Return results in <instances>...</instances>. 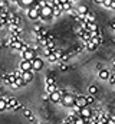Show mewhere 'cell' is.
<instances>
[{
    "label": "cell",
    "instance_id": "obj_5",
    "mask_svg": "<svg viewBox=\"0 0 115 124\" xmlns=\"http://www.w3.org/2000/svg\"><path fill=\"white\" fill-rule=\"evenodd\" d=\"M19 69L20 71H23V72H28V71H33V65H32V62L30 61H23L20 62V66H19Z\"/></svg>",
    "mask_w": 115,
    "mask_h": 124
},
{
    "label": "cell",
    "instance_id": "obj_39",
    "mask_svg": "<svg viewBox=\"0 0 115 124\" xmlns=\"http://www.w3.org/2000/svg\"><path fill=\"white\" fill-rule=\"evenodd\" d=\"M58 1H59V3H60V4H65V3H68V1H69V0H58Z\"/></svg>",
    "mask_w": 115,
    "mask_h": 124
},
{
    "label": "cell",
    "instance_id": "obj_1",
    "mask_svg": "<svg viewBox=\"0 0 115 124\" xmlns=\"http://www.w3.org/2000/svg\"><path fill=\"white\" fill-rule=\"evenodd\" d=\"M75 102H76V97H75L73 94H71V93H68L63 98H62V104H63L65 107H71V108H73Z\"/></svg>",
    "mask_w": 115,
    "mask_h": 124
},
{
    "label": "cell",
    "instance_id": "obj_44",
    "mask_svg": "<svg viewBox=\"0 0 115 124\" xmlns=\"http://www.w3.org/2000/svg\"><path fill=\"white\" fill-rule=\"evenodd\" d=\"M112 1H115V0H112Z\"/></svg>",
    "mask_w": 115,
    "mask_h": 124
},
{
    "label": "cell",
    "instance_id": "obj_30",
    "mask_svg": "<svg viewBox=\"0 0 115 124\" xmlns=\"http://www.w3.org/2000/svg\"><path fill=\"white\" fill-rule=\"evenodd\" d=\"M29 49H30V46H29V45H26V43H23V48H22L20 54H22V55H23V54H26V52H28Z\"/></svg>",
    "mask_w": 115,
    "mask_h": 124
},
{
    "label": "cell",
    "instance_id": "obj_17",
    "mask_svg": "<svg viewBox=\"0 0 115 124\" xmlns=\"http://www.w3.org/2000/svg\"><path fill=\"white\" fill-rule=\"evenodd\" d=\"M23 85H26V82L23 81V78H16V82L12 85L13 88H20V87H23Z\"/></svg>",
    "mask_w": 115,
    "mask_h": 124
},
{
    "label": "cell",
    "instance_id": "obj_26",
    "mask_svg": "<svg viewBox=\"0 0 115 124\" xmlns=\"http://www.w3.org/2000/svg\"><path fill=\"white\" fill-rule=\"evenodd\" d=\"M75 124H88V118H84V117H78L75 120Z\"/></svg>",
    "mask_w": 115,
    "mask_h": 124
},
{
    "label": "cell",
    "instance_id": "obj_12",
    "mask_svg": "<svg viewBox=\"0 0 115 124\" xmlns=\"http://www.w3.org/2000/svg\"><path fill=\"white\" fill-rule=\"evenodd\" d=\"M99 78L101 79H104V81H109V78H111V72L108 71V69H101L99 71Z\"/></svg>",
    "mask_w": 115,
    "mask_h": 124
},
{
    "label": "cell",
    "instance_id": "obj_32",
    "mask_svg": "<svg viewBox=\"0 0 115 124\" xmlns=\"http://www.w3.org/2000/svg\"><path fill=\"white\" fill-rule=\"evenodd\" d=\"M109 84H112V85H115V71L111 74V78H109Z\"/></svg>",
    "mask_w": 115,
    "mask_h": 124
},
{
    "label": "cell",
    "instance_id": "obj_28",
    "mask_svg": "<svg viewBox=\"0 0 115 124\" xmlns=\"http://www.w3.org/2000/svg\"><path fill=\"white\" fill-rule=\"evenodd\" d=\"M86 101H88V104H89V105H91V104H93V102H95V97H93V95H91V94H89V95H88V97H86Z\"/></svg>",
    "mask_w": 115,
    "mask_h": 124
},
{
    "label": "cell",
    "instance_id": "obj_42",
    "mask_svg": "<svg viewBox=\"0 0 115 124\" xmlns=\"http://www.w3.org/2000/svg\"><path fill=\"white\" fill-rule=\"evenodd\" d=\"M111 9H115V1H112V4H111Z\"/></svg>",
    "mask_w": 115,
    "mask_h": 124
},
{
    "label": "cell",
    "instance_id": "obj_27",
    "mask_svg": "<svg viewBox=\"0 0 115 124\" xmlns=\"http://www.w3.org/2000/svg\"><path fill=\"white\" fill-rule=\"evenodd\" d=\"M62 7H63V10H68V12H69V10L72 9V3L68 1V3H65V4H62Z\"/></svg>",
    "mask_w": 115,
    "mask_h": 124
},
{
    "label": "cell",
    "instance_id": "obj_3",
    "mask_svg": "<svg viewBox=\"0 0 115 124\" xmlns=\"http://www.w3.org/2000/svg\"><path fill=\"white\" fill-rule=\"evenodd\" d=\"M3 82L7 84V85H13L16 82V77L13 75V72H6L3 75Z\"/></svg>",
    "mask_w": 115,
    "mask_h": 124
},
{
    "label": "cell",
    "instance_id": "obj_4",
    "mask_svg": "<svg viewBox=\"0 0 115 124\" xmlns=\"http://www.w3.org/2000/svg\"><path fill=\"white\" fill-rule=\"evenodd\" d=\"M53 16V9L50 6H46L40 10V17L42 19H48V17H52Z\"/></svg>",
    "mask_w": 115,
    "mask_h": 124
},
{
    "label": "cell",
    "instance_id": "obj_38",
    "mask_svg": "<svg viewBox=\"0 0 115 124\" xmlns=\"http://www.w3.org/2000/svg\"><path fill=\"white\" fill-rule=\"evenodd\" d=\"M60 71H68V66L62 63V65H60Z\"/></svg>",
    "mask_w": 115,
    "mask_h": 124
},
{
    "label": "cell",
    "instance_id": "obj_16",
    "mask_svg": "<svg viewBox=\"0 0 115 124\" xmlns=\"http://www.w3.org/2000/svg\"><path fill=\"white\" fill-rule=\"evenodd\" d=\"M19 40V35H14V33H10L9 35V38H7V42H9V46L12 45V43H14V42H17Z\"/></svg>",
    "mask_w": 115,
    "mask_h": 124
},
{
    "label": "cell",
    "instance_id": "obj_11",
    "mask_svg": "<svg viewBox=\"0 0 115 124\" xmlns=\"http://www.w3.org/2000/svg\"><path fill=\"white\" fill-rule=\"evenodd\" d=\"M17 100L16 98H7V110H16V107H17Z\"/></svg>",
    "mask_w": 115,
    "mask_h": 124
},
{
    "label": "cell",
    "instance_id": "obj_35",
    "mask_svg": "<svg viewBox=\"0 0 115 124\" xmlns=\"http://www.w3.org/2000/svg\"><path fill=\"white\" fill-rule=\"evenodd\" d=\"M68 59H69V55H68V54H65V55L60 58V61H62V62H66Z\"/></svg>",
    "mask_w": 115,
    "mask_h": 124
},
{
    "label": "cell",
    "instance_id": "obj_40",
    "mask_svg": "<svg viewBox=\"0 0 115 124\" xmlns=\"http://www.w3.org/2000/svg\"><path fill=\"white\" fill-rule=\"evenodd\" d=\"M104 1L105 0H95V3H98V4H104Z\"/></svg>",
    "mask_w": 115,
    "mask_h": 124
},
{
    "label": "cell",
    "instance_id": "obj_33",
    "mask_svg": "<svg viewBox=\"0 0 115 124\" xmlns=\"http://www.w3.org/2000/svg\"><path fill=\"white\" fill-rule=\"evenodd\" d=\"M42 100H45V101H48V100H50V94L49 93H45L42 95Z\"/></svg>",
    "mask_w": 115,
    "mask_h": 124
},
{
    "label": "cell",
    "instance_id": "obj_7",
    "mask_svg": "<svg viewBox=\"0 0 115 124\" xmlns=\"http://www.w3.org/2000/svg\"><path fill=\"white\" fill-rule=\"evenodd\" d=\"M22 58H23L25 61H30V62H32V61H35L37 56H36V52H35V51L30 48V49H29L26 54H23V55H22Z\"/></svg>",
    "mask_w": 115,
    "mask_h": 124
},
{
    "label": "cell",
    "instance_id": "obj_18",
    "mask_svg": "<svg viewBox=\"0 0 115 124\" xmlns=\"http://www.w3.org/2000/svg\"><path fill=\"white\" fill-rule=\"evenodd\" d=\"M10 48H12V49H16V51H22V48H23V42L17 40V42L12 43V45H10Z\"/></svg>",
    "mask_w": 115,
    "mask_h": 124
},
{
    "label": "cell",
    "instance_id": "obj_25",
    "mask_svg": "<svg viewBox=\"0 0 115 124\" xmlns=\"http://www.w3.org/2000/svg\"><path fill=\"white\" fill-rule=\"evenodd\" d=\"M46 85H56V81L53 77H48L46 78Z\"/></svg>",
    "mask_w": 115,
    "mask_h": 124
},
{
    "label": "cell",
    "instance_id": "obj_37",
    "mask_svg": "<svg viewBox=\"0 0 115 124\" xmlns=\"http://www.w3.org/2000/svg\"><path fill=\"white\" fill-rule=\"evenodd\" d=\"M46 39H48V40H53V35H52V33H48V35H46Z\"/></svg>",
    "mask_w": 115,
    "mask_h": 124
},
{
    "label": "cell",
    "instance_id": "obj_43",
    "mask_svg": "<svg viewBox=\"0 0 115 124\" xmlns=\"http://www.w3.org/2000/svg\"><path fill=\"white\" fill-rule=\"evenodd\" d=\"M69 1H71V3H73V1H75V0H69Z\"/></svg>",
    "mask_w": 115,
    "mask_h": 124
},
{
    "label": "cell",
    "instance_id": "obj_36",
    "mask_svg": "<svg viewBox=\"0 0 115 124\" xmlns=\"http://www.w3.org/2000/svg\"><path fill=\"white\" fill-rule=\"evenodd\" d=\"M16 110H17V111H19V110H22V111H23V110H25L23 104H20V102H19V104H17V107H16Z\"/></svg>",
    "mask_w": 115,
    "mask_h": 124
},
{
    "label": "cell",
    "instance_id": "obj_10",
    "mask_svg": "<svg viewBox=\"0 0 115 124\" xmlns=\"http://www.w3.org/2000/svg\"><path fill=\"white\" fill-rule=\"evenodd\" d=\"M32 65H33V71H40L43 68V61L40 58H36L35 61H32Z\"/></svg>",
    "mask_w": 115,
    "mask_h": 124
},
{
    "label": "cell",
    "instance_id": "obj_9",
    "mask_svg": "<svg viewBox=\"0 0 115 124\" xmlns=\"http://www.w3.org/2000/svg\"><path fill=\"white\" fill-rule=\"evenodd\" d=\"M7 26H9V31H10V33H14V35H20V33H22V28H20L19 25L9 23Z\"/></svg>",
    "mask_w": 115,
    "mask_h": 124
},
{
    "label": "cell",
    "instance_id": "obj_8",
    "mask_svg": "<svg viewBox=\"0 0 115 124\" xmlns=\"http://www.w3.org/2000/svg\"><path fill=\"white\" fill-rule=\"evenodd\" d=\"M62 98H63V95L60 93V90H58L53 94H50V101L52 102H62Z\"/></svg>",
    "mask_w": 115,
    "mask_h": 124
},
{
    "label": "cell",
    "instance_id": "obj_15",
    "mask_svg": "<svg viewBox=\"0 0 115 124\" xmlns=\"http://www.w3.org/2000/svg\"><path fill=\"white\" fill-rule=\"evenodd\" d=\"M33 79V74H32V71H28V72H23V81L29 84L30 81Z\"/></svg>",
    "mask_w": 115,
    "mask_h": 124
},
{
    "label": "cell",
    "instance_id": "obj_29",
    "mask_svg": "<svg viewBox=\"0 0 115 124\" xmlns=\"http://www.w3.org/2000/svg\"><path fill=\"white\" fill-rule=\"evenodd\" d=\"M23 116H25V117L29 120V118L32 117V111H30V110H28V108H25V110H23Z\"/></svg>",
    "mask_w": 115,
    "mask_h": 124
},
{
    "label": "cell",
    "instance_id": "obj_41",
    "mask_svg": "<svg viewBox=\"0 0 115 124\" xmlns=\"http://www.w3.org/2000/svg\"><path fill=\"white\" fill-rule=\"evenodd\" d=\"M111 28H112V31H115V22H112V23H111Z\"/></svg>",
    "mask_w": 115,
    "mask_h": 124
},
{
    "label": "cell",
    "instance_id": "obj_21",
    "mask_svg": "<svg viewBox=\"0 0 115 124\" xmlns=\"http://www.w3.org/2000/svg\"><path fill=\"white\" fill-rule=\"evenodd\" d=\"M45 48H49V49H52V51H55L56 49V45H55V40H48L46 42V46Z\"/></svg>",
    "mask_w": 115,
    "mask_h": 124
},
{
    "label": "cell",
    "instance_id": "obj_19",
    "mask_svg": "<svg viewBox=\"0 0 115 124\" xmlns=\"http://www.w3.org/2000/svg\"><path fill=\"white\" fill-rule=\"evenodd\" d=\"M81 38H82V39L85 40V43H86V42H89V40L92 39V38H91V32H88V31H84L82 33H81Z\"/></svg>",
    "mask_w": 115,
    "mask_h": 124
},
{
    "label": "cell",
    "instance_id": "obj_20",
    "mask_svg": "<svg viewBox=\"0 0 115 124\" xmlns=\"http://www.w3.org/2000/svg\"><path fill=\"white\" fill-rule=\"evenodd\" d=\"M46 59H48V62H50V63H53V62L59 61V58L56 56V54H55V52H53V54H50V55H49Z\"/></svg>",
    "mask_w": 115,
    "mask_h": 124
},
{
    "label": "cell",
    "instance_id": "obj_24",
    "mask_svg": "<svg viewBox=\"0 0 115 124\" xmlns=\"http://www.w3.org/2000/svg\"><path fill=\"white\" fill-rule=\"evenodd\" d=\"M88 32H96L98 31V26L95 25V23H88Z\"/></svg>",
    "mask_w": 115,
    "mask_h": 124
},
{
    "label": "cell",
    "instance_id": "obj_31",
    "mask_svg": "<svg viewBox=\"0 0 115 124\" xmlns=\"http://www.w3.org/2000/svg\"><path fill=\"white\" fill-rule=\"evenodd\" d=\"M78 12H79L81 15H86V13H88V9H86L85 6H81V7L78 9Z\"/></svg>",
    "mask_w": 115,
    "mask_h": 124
},
{
    "label": "cell",
    "instance_id": "obj_22",
    "mask_svg": "<svg viewBox=\"0 0 115 124\" xmlns=\"http://www.w3.org/2000/svg\"><path fill=\"white\" fill-rule=\"evenodd\" d=\"M55 91H58L56 85H46V93H49V94H53Z\"/></svg>",
    "mask_w": 115,
    "mask_h": 124
},
{
    "label": "cell",
    "instance_id": "obj_13",
    "mask_svg": "<svg viewBox=\"0 0 115 124\" xmlns=\"http://www.w3.org/2000/svg\"><path fill=\"white\" fill-rule=\"evenodd\" d=\"M92 116H93V114H92V111H91L89 107H85V108L81 110V117H84V118H91Z\"/></svg>",
    "mask_w": 115,
    "mask_h": 124
},
{
    "label": "cell",
    "instance_id": "obj_6",
    "mask_svg": "<svg viewBox=\"0 0 115 124\" xmlns=\"http://www.w3.org/2000/svg\"><path fill=\"white\" fill-rule=\"evenodd\" d=\"M75 105H76V107H79L81 110H82V108H85V107H89V104H88V101H86V97H82V95H79V97L76 98Z\"/></svg>",
    "mask_w": 115,
    "mask_h": 124
},
{
    "label": "cell",
    "instance_id": "obj_23",
    "mask_svg": "<svg viewBox=\"0 0 115 124\" xmlns=\"http://www.w3.org/2000/svg\"><path fill=\"white\" fill-rule=\"evenodd\" d=\"M88 93L91 94V95H95V94L98 93V87H96V85H91V87L88 88Z\"/></svg>",
    "mask_w": 115,
    "mask_h": 124
},
{
    "label": "cell",
    "instance_id": "obj_2",
    "mask_svg": "<svg viewBox=\"0 0 115 124\" xmlns=\"http://www.w3.org/2000/svg\"><path fill=\"white\" fill-rule=\"evenodd\" d=\"M40 7H39V4H35L33 7H30L28 12V16L32 19V20H36V19H39L40 17Z\"/></svg>",
    "mask_w": 115,
    "mask_h": 124
},
{
    "label": "cell",
    "instance_id": "obj_34",
    "mask_svg": "<svg viewBox=\"0 0 115 124\" xmlns=\"http://www.w3.org/2000/svg\"><path fill=\"white\" fill-rule=\"evenodd\" d=\"M111 4H112V0H105V1H104V6H105V7H109V9H111Z\"/></svg>",
    "mask_w": 115,
    "mask_h": 124
},
{
    "label": "cell",
    "instance_id": "obj_14",
    "mask_svg": "<svg viewBox=\"0 0 115 124\" xmlns=\"http://www.w3.org/2000/svg\"><path fill=\"white\" fill-rule=\"evenodd\" d=\"M85 22L86 23H95V13L93 12H88L85 15Z\"/></svg>",
    "mask_w": 115,
    "mask_h": 124
}]
</instances>
